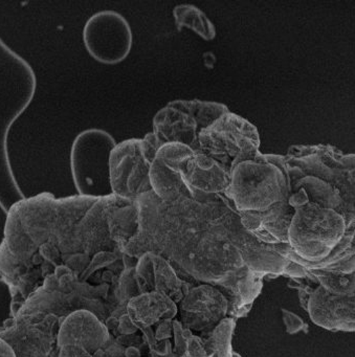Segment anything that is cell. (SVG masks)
<instances>
[{"instance_id":"6da1fadb","label":"cell","mask_w":355,"mask_h":357,"mask_svg":"<svg viewBox=\"0 0 355 357\" xmlns=\"http://www.w3.org/2000/svg\"><path fill=\"white\" fill-rule=\"evenodd\" d=\"M36 91L37 77L32 66L0 37V208L6 214L26 198L10 160V131L32 104Z\"/></svg>"},{"instance_id":"7a4b0ae2","label":"cell","mask_w":355,"mask_h":357,"mask_svg":"<svg viewBox=\"0 0 355 357\" xmlns=\"http://www.w3.org/2000/svg\"><path fill=\"white\" fill-rule=\"evenodd\" d=\"M289 195L285 156L262 153L234 167L225 194L238 213L262 212Z\"/></svg>"},{"instance_id":"3957f363","label":"cell","mask_w":355,"mask_h":357,"mask_svg":"<svg viewBox=\"0 0 355 357\" xmlns=\"http://www.w3.org/2000/svg\"><path fill=\"white\" fill-rule=\"evenodd\" d=\"M286 165L332 185L340 198V213L347 233H355V154H344L331 145H294L287 150Z\"/></svg>"},{"instance_id":"277c9868","label":"cell","mask_w":355,"mask_h":357,"mask_svg":"<svg viewBox=\"0 0 355 357\" xmlns=\"http://www.w3.org/2000/svg\"><path fill=\"white\" fill-rule=\"evenodd\" d=\"M116 144L109 132L99 128L85 129L75 137L70 167L78 195L95 198L112 195L109 162Z\"/></svg>"},{"instance_id":"5b68a950","label":"cell","mask_w":355,"mask_h":357,"mask_svg":"<svg viewBox=\"0 0 355 357\" xmlns=\"http://www.w3.org/2000/svg\"><path fill=\"white\" fill-rule=\"evenodd\" d=\"M294 210L288 231V243L294 252L309 262L327 258L346 234L342 215L313 202H306Z\"/></svg>"},{"instance_id":"8992f818","label":"cell","mask_w":355,"mask_h":357,"mask_svg":"<svg viewBox=\"0 0 355 357\" xmlns=\"http://www.w3.org/2000/svg\"><path fill=\"white\" fill-rule=\"evenodd\" d=\"M260 137L246 119L227 112L198 135L197 151L210 156L229 171L240 162L260 155Z\"/></svg>"},{"instance_id":"52a82bcc","label":"cell","mask_w":355,"mask_h":357,"mask_svg":"<svg viewBox=\"0 0 355 357\" xmlns=\"http://www.w3.org/2000/svg\"><path fill=\"white\" fill-rule=\"evenodd\" d=\"M82 39L89 55L104 66L122 63L133 47L130 24L114 10H103L91 16L83 28Z\"/></svg>"},{"instance_id":"ba28073f","label":"cell","mask_w":355,"mask_h":357,"mask_svg":"<svg viewBox=\"0 0 355 357\" xmlns=\"http://www.w3.org/2000/svg\"><path fill=\"white\" fill-rule=\"evenodd\" d=\"M151 164L145 158L139 139L116 144L110 155L109 174L112 194L135 200L152 191L150 183Z\"/></svg>"},{"instance_id":"9c48e42d","label":"cell","mask_w":355,"mask_h":357,"mask_svg":"<svg viewBox=\"0 0 355 357\" xmlns=\"http://www.w3.org/2000/svg\"><path fill=\"white\" fill-rule=\"evenodd\" d=\"M179 173L194 198L200 202L225 196L231 181V171L227 167L199 151L181 165Z\"/></svg>"},{"instance_id":"30bf717a","label":"cell","mask_w":355,"mask_h":357,"mask_svg":"<svg viewBox=\"0 0 355 357\" xmlns=\"http://www.w3.org/2000/svg\"><path fill=\"white\" fill-rule=\"evenodd\" d=\"M307 312L317 326L332 332H355V291L334 296L317 286L309 298Z\"/></svg>"},{"instance_id":"8fae6325","label":"cell","mask_w":355,"mask_h":357,"mask_svg":"<svg viewBox=\"0 0 355 357\" xmlns=\"http://www.w3.org/2000/svg\"><path fill=\"white\" fill-rule=\"evenodd\" d=\"M294 206L278 202L262 212L238 213L241 225L259 241L266 244L288 243V231L294 218Z\"/></svg>"},{"instance_id":"7c38bea8","label":"cell","mask_w":355,"mask_h":357,"mask_svg":"<svg viewBox=\"0 0 355 357\" xmlns=\"http://www.w3.org/2000/svg\"><path fill=\"white\" fill-rule=\"evenodd\" d=\"M153 132L163 144L179 143L197 151L199 129L192 116L172 106H165L153 118Z\"/></svg>"},{"instance_id":"4fadbf2b","label":"cell","mask_w":355,"mask_h":357,"mask_svg":"<svg viewBox=\"0 0 355 357\" xmlns=\"http://www.w3.org/2000/svg\"><path fill=\"white\" fill-rule=\"evenodd\" d=\"M150 183L153 193L166 204H174L185 198H194L181 173L167 166L158 158L151 164Z\"/></svg>"},{"instance_id":"5bb4252c","label":"cell","mask_w":355,"mask_h":357,"mask_svg":"<svg viewBox=\"0 0 355 357\" xmlns=\"http://www.w3.org/2000/svg\"><path fill=\"white\" fill-rule=\"evenodd\" d=\"M287 171L290 194L303 189L309 202L319 204L323 208L338 210L340 206V195L330 183L319 177L304 174L294 167L287 166Z\"/></svg>"},{"instance_id":"9a60e30c","label":"cell","mask_w":355,"mask_h":357,"mask_svg":"<svg viewBox=\"0 0 355 357\" xmlns=\"http://www.w3.org/2000/svg\"><path fill=\"white\" fill-rule=\"evenodd\" d=\"M168 105L187 112L194 119L199 131L214 124L218 119L229 112V107L218 102L200 101V100H175Z\"/></svg>"},{"instance_id":"2e32d148","label":"cell","mask_w":355,"mask_h":357,"mask_svg":"<svg viewBox=\"0 0 355 357\" xmlns=\"http://www.w3.org/2000/svg\"><path fill=\"white\" fill-rule=\"evenodd\" d=\"M175 24L179 30L189 29L206 41L214 40L216 29L208 16L193 5H179L173 10Z\"/></svg>"},{"instance_id":"e0dca14e","label":"cell","mask_w":355,"mask_h":357,"mask_svg":"<svg viewBox=\"0 0 355 357\" xmlns=\"http://www.w3.org/2000/svg\"><path fill=\"white\" fill-rule=\"evenodd\" d=\"M309 275L319 286L334 296H346L355 291V271L352 273L329 271H309Z\"/></svg>"},{"instance_id":"ac0fdd59","label":"cell","mask_w":355,"mask_h":357,"mask_svg":"<svg viewBox=\"0 0 355 357\" xmlns=\"http://www.w3.org/2000/svg\"><path fill=\"white\" fill-rule=\"evenodd\" d=\"M141 141L144 155L147 158L148 162L152 164L154 160H156V155H158V152L160 151V148L164 146V144L160 141V139L156 137L153 131L147 133Z\"/></svg>"},{"instance_id":"d6986e66","label":"cell","mask_w":355,"mask_h":357,"mask_svg":"<svg viewBox=\"0 0 355 357\" xmlns=\"http://www.w3.org/2000/svg\"><path fill=\"white\" fill-rule=\"evenodd\" d=\"M282 312H283V319L285 321L288 333L296 334L300 331L307 333L308 325L300 317L287 310H283Z\"/></svg>"},{"instance_id":"ffe728a7","label":"cell","mask_w":355,"mask_h":357,"mask_svg":"<svg viewBox=\"0 0 355 357\" xmlns=\"http://www.w3.org/2000/svg\"><path fill=\"white\" fill-rule=\"evenodd\" d=\"M324 271H336V273H352L355 271V255L353 254L349 248L348 252L345 255L344 258L340 259L338 263L328 267Z\"/></svg>"},{"instance_id":"44dd1931","label":"cell","mask_w":355,"mask_h":357,"mask_svg":"<svg viewBox=\"0 0 355 357\" xmlns=\"http://www.w3.org/2000/svg\"><path fill=\"white\" fill-rule=\"evenodd\" d=\"M12 292L9 285L0 279V313L3 312L11 304Z\"/></svg>"},{"instance_id":"7402d4cb","label":"cell","mask_w":355,"mask_h":357,"mask_svg":"<svg viewBox=\"0 0 355 357\" xmlns=\"http://www.w3.org/2000/svg\"><path fill=\"white\" fill-rule=\"evenodd\" d=\"M0 357H17L13 347L0 336Z\"/></svg>"},{"instance_id":"603a6c76","label":"cell","mask_w":355,"mask_h":357,"mask_svg":"<svg viewBox=\"0 0 355 357\" xmlns=\"http://www.w3.org/2000/svg\"><path fill=\"white\" fill-rule=\"evenodd\" d=\"M350 250L355 255V233L353 234L352 240H351Z\"/></svg>"}]
</instances>
